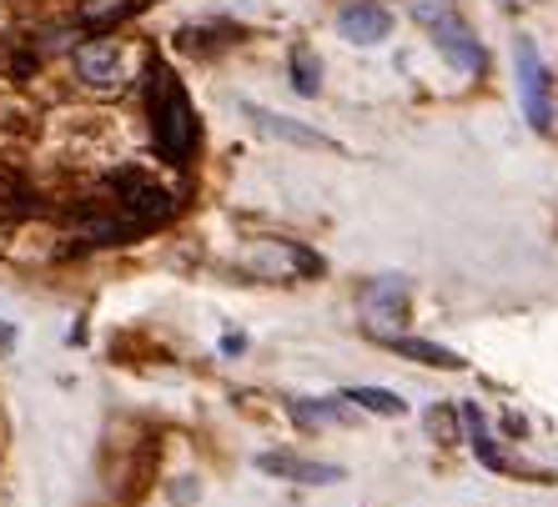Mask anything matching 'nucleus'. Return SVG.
I'll use <instances>...</instances> for the list:
<instances>
[{"label":"nucleus","mask_w":558,"mask_h":507,"mask_svg":"<svg viewBox=\"0 0 558 507\" xmlns=\"http://www.w3.org/2000/svg\"><path fill=\"white\" fill-rule=\"evenodd\" d=\"M513 81H519V106L529 126L538 136H548L554 131V81H548V65L529 36L513 40Z\"/></svg>","instance_id":"3"},{"label":"nucleus","mask_w":558,"mask_h":507,"mask_svg":"<svg viewBox=\"0 0 558 507\" xmlns=\"http://www.w3.org/2000/svg\"><path fill=\"white\" fill-rule=\"evenodd\" d=\"M287 76H292V91L298 96L323 91V61H317V51H312V46H292V55H287Z\"/></svg>","instance_id":"13"},{"label":"nucleus","mask_w":558,"mask_h":507,"mask_svg":"<svg viewBox=\"0 0 558 507\" xmlns=\"http://www.w3.org/2000/svg\"><path fill=\"white\" fill-rule=\"evenodd\" d=\"M463 412V432H468V447L478 453V462L483 468H494V472H508V462H504V453H498V443H494V432H488V422H483V412H478V403H463L458 407Z\"/></svg>","instance_id":"11"},{"label":"nucleus","mask_w":558,"mask_h":507,"mask_svg":"<svg viewBox=\"0 0 558 507\" xmlns=\"http://www.w3.org/2000/svg\"><path fill=\"white\" fill-rule=\"evenodd\" d=\"M428 432L438 443H458V437H463V412H453V407H428Z\"/></svg>","instance_id":"16"},{"label":"nucleus","mask_w":558,"mask_h":507,"mask_svg":"<svg viewBox=\"0 0 558 507\" xmlns=\"http://www.w3.org/2000/svg\"><path fill=\"white\" fill-rule=\"evenodd\" d=\"M257 468L272 472V478L302 482V487H327V482H342V478H348L338 462H307V457H287V453H262Z\"/></svg>","instance_id":"8"},{"label":"nucleus","mask_w":558,"mask_h":507,"mask_svg":"<svg viewBox=\"0 0 558 507\" xmlns=\"http://www.w3.org/2000/svg\"><path fill=\"white\" fill-rule=\"evenodd\" d=\"M252 276H262V282H292V276H317L323 272V257H312L307 247H298V242H257L252 247V257L242 261Z\"/></svg>","instance_id":"6"},{"label":"nucleus","mask_w":558,"mask_h":507,"mask_svg":"<svg viewBox=\"0 0 558 507\" xmlns=\"http://www.w3.org/2000/svg\"><path fill=\"white\" fill-rule=\"evenodd\" d=\"M106 191H111V201H117L126 217H136L146 232L177 217V196H171L167 186H156L151 176H142V171H131V166L111 171V176H106Z\"/></svg>","instance_id":"4"},{"label":"nucleus","mask_w":558,"mask_h":507,"mask_svg":"<svg viewBox=\"0 0 558 507\" xmlns=\"http://www.w3.org/2000/svg\"><path fill=\"white\" fill-rule=\"evenodd\" d=\"M342 403H352L357 412H373V417H403L408 412V403L388 387H348L342 392Z\"/></svg>","instance_id":"14"},{"label":"nucleus","mask_w":558,"mask_h":507,"mask_svg":"<svg viewBox=\"0 0 558 507\" xmlns=\"http://www.w3.org/2000/svg\"><path fill=\"white\" fill-rule=\"evenodd\" d=\"M398 357H408V362H417V367H442V372H463V357L458 351H448V347H438V342H423V337H383Z\"/></svg>","instance_id":"10"},{"label":"nucleus","mask_w":558,"mask_h":507,"mask_svg":"<svg viewBox=\"0 0 558 507\" xmlns=\"http://www.w3.org/2000/svg\"><path fill=\"white\" fill-rule=\"evenodd\" d=\"M71 71H76V81L96 96H117L121 86H126V55H121V46L106 36V30H92V36L71 51Z\"/></svg>","instance_id":"5"},{"label":"nucleus","mask_w":558,"mask_h":507,"mask_svg":"<svg viewBox=\"0 0 558 507\" xmlns=\"http://www.w3.org/2000/svg\"><path fill=\"white\" fill-rule=\"evenodd\" d=\"M236 36H242V30L227 26V21H217V26H182L177 30V40H182L186 51H217V46H232Z\"/></svg>","instance_id":"15"},{"label":"nucleus","mask_w":558,"mask_h":507,"mask_svg":"<svg viewBox=\"0 0 558 507\" xmlns=\"http://www.w3.org/2000/svg\"><path fill=\"white\" fill-rule=\"evenodd\" d=\"M252 121H257V131H267V136H282V141L292 146H317V151H338V146L327 141V136H317V131L298 126L292 116H277V111H262V106H242Z\"/></svg>","instance_id":"9"},{"label":"nucleus","mask_w":558,"mask_h":507,"mask_svg":"<svg viewBox=\"0 0 558 507\" xmlns=\"http://www.w3.org/2000/svg\"><path fill=\"white\" fill-rule=\"evenodd\" d=\"M146 0H81V11H76V21L86 30H111V26H121L126 15H136Z\"/></svg>","instance_id":"12"},{"label":"nucleus","mask_w":558,"mask_h":507,"mask_svg":"<svg viewBox=\"0 0 558 507\" xmlns=\"http://www.w3.org/2000/svg\"><path fill=\"white\" fill-rule=\"evenodd\" d=\"M146 121H151V146L167 166H192L202 126H196L192 96L161 61L146 65Z\"/></svg>","instance_id":"1"},{"label":"nucleus","mask_w":558,"mask_h":507,"mask_svg":"<svg viewBox=\"0 0 558 507\" xmlns=\"http://www.w3.org/2000/svg\"><path fill=\"white\" fill-rule=\"evenodd\" d=\"M338 36L352 46H377L392 36V11H383L377 0H348L338 11Z\"/></svg>","instance_id":"7"},{"label":"nucleus","mask_w":558,"mask_h":507,"mask_svg":"<svg viewBox=\"0 0 558 507\" xmlns=\"http://www.w3.org/2000/svg\"><path fill=\"white\" fill-rule=\"evenodd\" d=\"M413 15L433 30L438 51L448 55V65H453L458 76H483V71H488V51H483V40L473 36V26H468L448 0H438V5H433V0H417Z\"/></svg>","instance_id":"2"},{"label":"nucleus","mask_w":558,"mask_h":507,"mask_svg":"<svg viewBox=\"0 0 558 507\" xmlns=\"http://www.w3.org/2000/svg\"><path fill=\"white\" fill-rule=\"evenodd\" d=\"M5 347H15V332H11L5 322H0V351H5Z\"/></svg>","instance_id":"17"}]
</instances>
